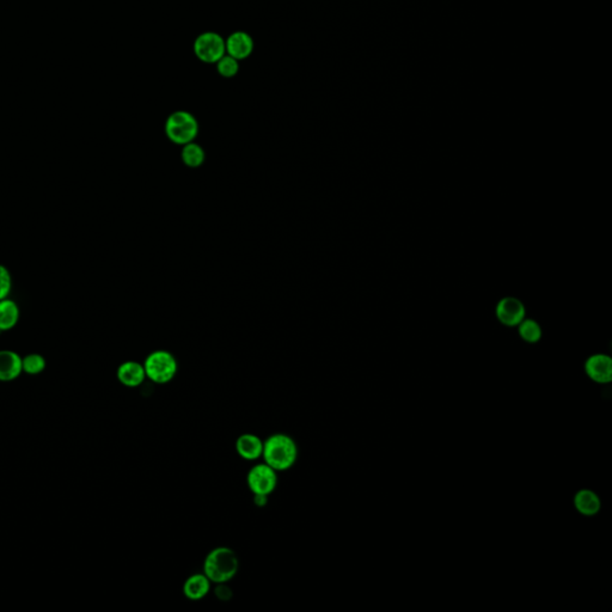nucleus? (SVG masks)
Returning <instances> with one entry per match:
<instances>
[{
  "label": "nucleus",
  "instance_id": "nucleus-1",
  "mask_svg": "<svg viewBox=\"0 0 612 612\" xmlns=\"http://www.w3.org/2000/svg\"><path fill=\"white\" fill-rule=\"evenodd\" d=\"M263 459L275 471L291 469L298 458V447L293 438L283 433L273 434L263 442Z\"/></svg>",
  "mask_w": 612,
  "mask_h": 612
},
{
  "label": "nucleus",
  "instance_id": "nucleus-2",
  "mask_svg": "<svg viewBox=\"0 0 612 612\" xmlns=\"http://www.w3.org/2000/svg\"><path fill=\"white\" fill-rule=\"evenodd\" d=\"M238 568V557L232 549L227 547L213 549L203 562V574L215 584H225L234 579Z\"/></svg>",
  "mask_w": 612,
  "mask_h": 612
},
{
  "label": "nucleus",
  "instance_id": "nucleus-3",
  "mask_svg": "<svg viewBox=\"0 0 612 612\" xmlns=\"http://www.w3.org/2000/svg\"><path fill=\"white\" fill-rule=\"evenodd\" d=\"M144 369L146 378L155 384H167L175 378L179 365L175 357L167 350H155L148 355Z\"/></svg>",
  "mask_w": 612,
  "mask_h": 612
},
{
  "label": "nucleus",
  "instance_id": "nucleus-4",
  "mask_svg": "<svg viewBox=\"0 0 612 612\" xmlns=\"http://www.w3.org/2000/svg\"><path fill=\"white\" fill-rule=\"evenodd\" d=\"M165 133L172 143L186 145L194 141L199 133V124L191 113L179 110L167 117Z\"/></svg>",
  "mask_w": 612,
  "mask_h": 612
},
{
  "label": "nucleus",
  "instance_id": "nucleus-5",
  "mask_svg": "<svg viewBox=\"0 0 612 612\" xmlns=\"http://www.w3.org/2000/svg\"><path fill=\"white\" fill-rule=\"evenodd\" d=\"M194 53L203 63L217 64L227 54L225 40L217 32H203L195 40Z\"/></svg>",
  "mask_w": 612,
  "mask_h": 612
},
{
  "label": "nucleus",
  "instance_id": "nucleus-6",
  "mask_svg": "<svg viewBox=\"0 0 612 612\" xmlns=\"http://www.w3.org/2000/svg\"><path fill=\"white\" fill-rule=\"evenodd\" d=\"M278 471L263 463L256 464L248 473V487L254 495L268 497L274 492L278 485Z\"/></svg>",
  "mask_w": 612,
  "mask_h": 612
},
{
  "label": "nucleus",
  "instance_id": "nucleus-7",
  "mask_svg": "<svg viewBox=\"0 0 612 612\" xmlns=\"http://www.w3.org/2000/svg\"><path fill=\"white\" fill-rule=\"evenodd\" d=\"M497 316L505 326H518L525 318V306L519 299L506 297L497 304Z\"/></svg>",
  "mask_w": 612,
  "mask_h": 612
},
{
  "label": "nucleus",
  "instance_id": "nucleus-8",
  "mask_svg": "<svg viewBox=\"0 0 612 612\" xmlns=\"http://www.w3.org/2000/svg\"><path fill=\"white\" fill-rule=\"evenodd\" d=\"M225 47L227 54L239 61L251 56L254 51V41L247 32H236L227 37Z\"/></svg>",
  "mask_w": 612,
  "mask_h": 612
},
{
  "label": "nucleus",
  "instance_id": "nucleus-9",
  "mask_svg": "<svg viewBox=\"0 0 612 612\" xmlns=\"http://www.w3.org/2000/svg\"><path fill=\"white\" fill-rule=\"evenodd\" d=\"M586 374L597 383H608L612 378V362L608 355L596 354L586 362Z\"/></svg>",
  "mask_w": 612,
  "mask_h": 612
},
{
  "label": "nucleus",
  "instance_id": "nucleus-10",
  "mask_svg": "<svg viewBox=\"0 0 612 612\" xmlns=\"http://www.w3.org/2000/svg\"><path fill=\"white\" fill-rule=\"evenodd\" d=\"M236 451L246 461H256L262 457V439L256 434H242L236 440Z\"/></svg>",
  "mask_w": 612,
  "mask_h": 612
},
{
  "label": "nucleus",
  "instance_id": "nucleus-11",
  "mask_svg": "<svg viewBox=\"0 0 612 612\" xmlns=\"http://www.w3.org/2000/svg\"><path fill=\"white\" fill-rule=\"evenodd\" d=\"M117 379L122 385L127 388H136L143 384L146 379L144 365L136 362H126L117 369Z\"/></svg>",
  "mask_w": 612,
  "mask_h": 612
},
{
  "label": "nucleus",
  "instance_id": "nucleus-12",
  "mask_svg": "<svg viewBox=\"0 0 612 612\" xmlns=\"http://www.w3.org/2000/svg\"><path fill=\"white\" fill-rule=\"evenodd\" d=\"M23 372L22 358L16 352L0 350V381L10 382Z\"/></svg>",
  "mask_w": 612,
  "mask_h": 612
},
{
  "label": "nucleus",
  "instance_id": "nucleus-13",
  "mask_svg": "<svg viewBox=\"0 0 612 612\" xmlns=\"http://www.w3.org/2000/svg\"><path fill=\"white\" fill-rule=\"evenodd\" d=\"M211 580L205 574H193L183 584V594L191 601H200L210 593Z\"/></svg>",
  "mask_w": 612,
  "mask_h": 612
},
{
  "label": "nucleus",
  "instance_id": "nucleus-14",
  "mask_svg": "<svg viewBox=\"0 0 612 612\" xmlns=\"http://www.w3.org/2000/svg\"><path fill=\"white\" fill-rule=\"evenodd\" d=\"M20 319V306L12 299L0 300V330L6 331L16 326Z\"/></svg>",
  "mask_w": 612,
  "mask_h": 612
},
{
  "label": "nucleus",
  "instance_id": "nucleus-15",
  "mask_svg": "<svg viewBox=\"0 0 612 612\" xmlns=\"http://www.w3.org/2000/svg\"><path fill=\"white\" fill-rule=\"evenodd\" d=\"M574 502H575L578 511L585 516H593L601 509L599 497H597L596 493H593L591 490H586V489L580 490L575 495Z\"/></svg>",
  "mask_w": 612,
  "mask_h": 612
},
{
  "label": "nucleus",
  "instance_id": "nucleus-16",
  "mask_svg": "<svg viewBox=\"0 0 612 612\" xmlns=\"http://www.w3.org/2000/svg\"><path fill=\"white\" fill-rule=\"evenodd\" d=\"M183 163L189 167H199L205 162V151L198 144L188 143L183 145L182 153Z\"/></svg>",
  "mask_w": 612,
  "mask_h": 612
},
{
  "label": "nucleus",
  "instance_id": "nucleus-17",
  "mask_svg": "<svg viewBox=\"0 0 612 612\" xmlns=\"http://www.w3.org/2000/svg\"><path fill=\"white\" fill-rule=\"evenodd\" d=\"M518 326H519V334H521L523 340H525L526 342H531V343L540 341V338L542 336V329L536 321H533V319H525L524 318Z\"/></svg>",
  "mask_w": 612,
  "mask_h": 612
},
{
  "label": "nucleus",
  "instance_id": "nucleus-18",
  "mask_svg": "<svg viewBox=\"0 0 612 612\" xmlns=\"http://www.w3.org/2000/svg\"><path fill=\"white\" fill-rule=\"evenodd\" d=\"M46 360L40 354H29L22 358V369L28 374H39L44 370Z\"/></svg>",
  "mask_w": 612,
  "mask_h": 612
},
{
  "label": "nucleus",
  "instance_id": "nucleus-19",
  "mask_svg": "<svg viewBox=\"0 0 612 612\" xmlns=\"http://www.w3.org/2000/svg\"><path fill=\"white\" fill-rule=\"evenodd\" d=\"M217 70H218L219 75L224 78H232L238 73V60H236L235 58H232L229 54H225L217 63Z\"/></svg>",
  "mask_w": 612,
  "mask_h": 612
},
{
  "label": "nucleus",
  "instance_id": "nucleus-20",
  "mask_svg": "<svg viewBox=\"0 0 612 612\" xmlns=\"http://www.w3.org/2000/svg\"><path fill=\"white\" fill-rule=\"evenodd\" d=\"M11 287V274L6 267L0 264V300L8 298Z\"/></svg>",
  "mask_w": 612,
  "mask_h": 612
},
{
  "label": "nucleus",
  "instance_id": "nucleus-21",
  "mask_svg": "<svg viewBox=\"0 0 612 612\" xmlns=\"http://www.w3.org/2000/svg\"><path fill=\"white\" fill-rule=\"evenodd\" d=\"M267 497L264 495H254V504L257 507H263L267 504Z\"/></svg>",
  "mask_w": 612,
  "mask_h": 612
}]
</instances>
